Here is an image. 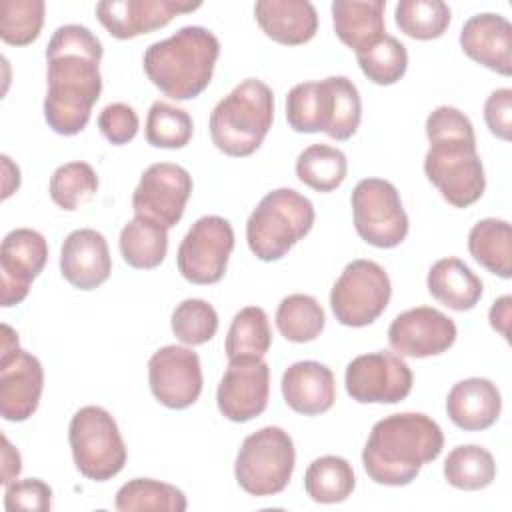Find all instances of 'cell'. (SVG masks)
<instances>
[{"mask_svg": "<svg viewBox=\"0 0 512 512\" xmlns=\"http://www.w3.org/2000/svg\"><path fill=\"white\" fill-rule=\"evenodd\" d=\"M464 54L484 68L510 76L512 74V24L494 12L470 16L460 30Z\"/></svg>", "mask_w": 512, "mask_h": 512, "instance_id": "21", "label": "cell"}, {"mask_svg": "<svg viewBox=\"0 0 512 512\" xmlns=\"http://www.w3.org/2000/svg\"><path fill=\"white\" fill-rule=\"evenodd\" d=\"M200 2L182 0H106L96 4V18L118 40H130L164 28L174 16L198 10Z\"/></svg>", "mask_w": 512, "mask_h": 512, "instance_id": "19", "label": "cell"}, {"mask_svg": "<svg viewBox=\"0 0 512 512\" xmlns=\"http://www.w3.org/2000/svg\"><path fill=\"white\" fill-rule=\"evenodd\" d=\"M194 132V122L184 108L156 100L146 116V142L154 148H184Z\"/></svg>", "mask_w": 512, "mask_h": 512, "instance_id": "37", "label": "cell"}, {"mask_svg": "<svg viewBox=\"0 0 512 512\" xmlns=\"http://www.w3.org/2000/svg\"><path fill=\"white\" fill-rule=\"evenodd\" d=\"M296 450L290 434L280 426H264L244 438L234 476L238 486L256 498L280 494L294 472Z\"/></svg>", "mask_w": 512, "mask_h": 512, "instance_id": "7", "label": "cell"}, {"mask_svg": "<svg viewBox=\"0 0 512 512\" xmlns=\"http://www.w3.org/2000/svg\"><path fill=\"white\" fill-rule=\"evenodd\" d=\"M278 332L294 344L316 340L326 324V314L320 302L310 294H290L276 308Z\"/></svg>", "mask_w": 512, "mask_h": 512, "instance_id": "34", "label": "cell"}, {"mask_svg": "<svg viewBox=\"0 0 512 512\" xmlns=\"http://www.w3.org/2000/svg\"><path fill=\"white\" fill-rule=\"evenodd\" d=\"M426 136L430 148L424 156V174L440 196L454 208L478 202L486 176L470 118L454 106H438L426 118Z\"/></svg>", "mask_w": 512, "mask_h": 512, "instance_id": "2", "label": "cell"}, {"mask_svg": "<svg viewBox=\"0 0 512 512\" xmlns=\"http://www.w3.org/2000/svg\"><path fill=\"white\" fill-rule=\"evenodd\" d=\"M46 4L42 0H2L0 38L10 46L32 44L44 26Z\"/></svg>", "mask_w": 512, "mask_h": 512, "instance_id": "40", "label": "cell"}, {"mask_svg": "<svg viewBox=\"0 0 512 512\" xmlns=\"http://www.w3.org/2000/svg\"><path fill=\"white\" fill-rule=\"evenodd\" d=\"M254 16L262 32L284 46L306 44L318 30V14L308 0H258Z\"/></svg>", "mask_w": 512, "mask_h": 512, "instance_id": "23", "label": "cell"}, {"mask_svg": "<svg viewBox=\"0 0 512 512\" xmlns=\"http://www.w3.org/2000/svg\"><path fill=\"white\" fill-rule=\"evenodd\" d=\"M452 318L430 306H416L398 314L388 328L390 348L406 358H430L446 352L456 342Z\"/></svg>", "mask_w": 512, "mask_h": 512, "instance_id": "17", "label": "cell"}, {"mask_svg": "<svg viewBox=\"0 0 512 512\" xmlns=\"http://www.w3.org/2000/svg\"><path fill=\"white\" fill-rule=\"evenodd\" d=\"M98 190V176L88 162H68L58 166L48 184L50 198L62 210H78L92 200Z\"/></svg>", "mask_w": 512, "mask_h": 512, "instance_id": "38", "label": "cell"}, {"mask_svg": "<svg viewBox=\"0 0 512 512\" xmlns=\"http://www.w3.org/2000/svg\"><path fill=\"white\" fill-rule=\"evenodd\" d=\"M510 316H512V296H502V298H498L494 304H492V308H490V314H488V318H490V326L500 334V336H504V340H508L510 338Z\"/></svg>", "mask_w": 512, "mask_h": 512, "instance_id": "46", "label": "cell"}, {"mask_svg": "<svg viewBox=\"0 0 512 512\" xmlns=\"http://www.w3.org/2000/svg\"><path fill=\"white\" fill-rule=\"evenodd\" d=\"M270 366L264 358L228 360L216 390V404L230 422H248L268 406Z\"/></svg>", "mask_w": 512, "mask_h": 512, "instance_id": "16", "label": "cell"}, {"mask_svg": "<svg viewBox=\"0 0 512 512\" xmlns=\"http://www.w3.org/2000/svg\"><path fill=\"white\" fill-rule=\"evenodd\" d=\"M272 120V88L258 78H246L210 112L208 128L212 144L226 156H250L264 142Z\"/></svg>", "mask_w": 512, "mask_h": 512, "instance_id": "5", "label": "cell"}, {"mask_svg": "<svg viewBox=\"0 0 512 512\" xmlns=\"http://www.w3.org/2000/svg\"><path fill=\"white\" fill-rule=\"evenodd\" d=\"M384 0H334L332 22L342 44L362 52L386 34Z\"/></svg>", "mask_w": 512, "mask_h": 512, "instance_id": "26", "label": "cell"}, {"mask_svg": "<svg viewBox=\"0 0 512 512\" xmlns=\"http://www.w3.org/2000/svg\"><path fill=\"white\" fill-rule=\"evenodd\" d=\"M356 60L364 76L378 86L396 84L408 68L406 46L390 34H384L370 48L356 52Z\"/></svg>", "mask_w": 512, "mask_h": 512, "instance_id": "39", "label": "cell"}, {"mask_svg": "<svg viewBox=\"0 0 512 512\" xmlns=\"http://www.w3.org/2000/svg\"><path fill=\"white\" fill-rule=\"evenodd\" d=\"M118 246L128 266L136 270H152L166 258L168 230L150 218L134 216L122 228Z\"/></svg>", "mask_w": 512, "mask_h": 512, "instance_id": "29", "label": "cell"}, {"mask_svg": "<svg viewBox=\"0 0 512 512\" xmlns=\"http://www.w3.org/2000/svg\"><path fill=\"white\" fill-rule=\"evenodd\" d=\"M170 326L182 344L200 346L216 336L218 314L210 302L202 298H186L174 308Z\"/></svg>", "mask_w": 512, "mask_h": 512, "instance_id": "41", "label": "cell"}, {"mask_svg": "<svg viewBox=\"0 0 512 512\" xmlns=\"http://www.w3.org/2000/svg\"><path fill=\"white\" fill-rule=\"evenodd\" d=\"M502 410V396L488 378H466L456 382L446 398L448 418L466 432L490 428Z\"/></svg>", "mask_w": 512, "mask_h": 512, "instance_id": "24", "label": "cell"}, {"mask_svg": "<svg viewBox=\"0 0 512 512\" xmlns=\"http://www.w3.org/2000/svg\"><path fill=\"white\" fill-rule=\"evenodd\" d=\"M68 442L78 472L106 482L122 472L126 444L114 416L102 406H82L70 420Z\"/></svg>", "mask_w": 512, "mask_h": 512, "instance_id": "8", "label": "cell"}, {"mask_svg": "<svg viewBox=\"0 0 512 512\" xmlns=\"http://www.w3.org/2000/svg\"><path fill=\"white\" fill-rule=\"evenodd\" d=\"M114 506L120 512H184L188 502L184 492L172 484L154 478H134L118 488Z\"/></svg>", "mask_w": 512, "mask_h": 512, "instance_id": "32", "label": "cell"}, {"mask_svg": "<svg viewBox=\"0 0 512 512\" xmlns=\"http://www.w3.org/2000/svg\"><path fill=\"white\" fill-rule=\"evenodd\" d=\"M282 396L288 408L304 416L328 412L336 400V380L326 364L300 360L290 364L282 374Z\"/></svg>", "mask_w": 512, "mask_h": 512, "instance_id": "22", "label": "cell"}, {"mask_svg": "<svg viewBox=\"0 0 512 512\" xmlns=\"http://www.w3.org/2000/svg\"><path fill=\"white\" fill-rule=\"evenodd\" d=\"M450 6L442 0H400L394 20L400 32L414 40L440 38L450 26Z\"/></svg>", "mask_w": 512, "mask_h": 512, "instance_id": "36", "label": "cell"}, {"mask_svg": "<svg viewBox=\"0 0 512 512\" xmlns=\"http://www.w3.org/2000/svg\"><path fill=\"white\" fill-rule=\"evenodd\" d=\"M444 478L458 490H482L496 478L492 454L478 444H462L448 452L444 460Z\"/></svg>", "mask_w": 512, "mask_h": 512, "instance_id": "35", "label": "cell"}, {"mask_svg": "<svg viewBox=\"0 0 512 512\" xmlns=\"http://www.w3.org/2000/svg\"><path fill=\"white\" fill-rule=\"evenodd\" d=\"M392 296L386 270L374 260L346 264L330 290V308L336 320L350 328H364L380 318Z\"/></svg>", "mask_w": 512, "mask_h": 512, "instance_id": "9", "label": "cell"}, {"mask_svg": "<svg viewBox=\"0 0 512 512\" xmlns=\"http://www.w3.org/2000/svg\"><path fill=\"white\" fill-rule=\"evenodd\" d=\"M444 434L436 420L422 412H398L378 420L362 450L368 478L382 486H406L424 464L436 460Z\"/></svg>", "mask_w": 512, "mask_h": 512, "instance_id": "3", "label": "cell"}, {"mask_svg": "<svg viewBox=\"0 0 512 512\" xmlns=\"http://www.w3.org/2000/svg\"><path fill=\"white\" fill-rule=\"evenodd\" d=\"M412 370L402 356L378 350L356 356L344 374V386L360 404H396L412 390Z\"/></svg>", "mask_w": 512, "mask_h": 512, "instance_id": "13", "label": "cell"}, {"mask_svg": "<svg viewBox=\"0 0 512 512\" xmlns=\"http://www.w3.org/2000/svg\"><path fill=\"white\" fill-rule=\"evenodd\" d=\"M320 132L334 140H348L362 120V100L356 84L346 76H328L318 82Z\"/></svg>", "mask_w": 512, "mask_h": 512, "instance_id": "25", "label": "cell"}, {"mask_svg": "<svg viewBox=\"0 0 512 512\" xmlns=\"http://www.w3.org/2000/svg\"><path fill=\"white\" fill-rule=\"evenodd\" d=\"M218 56L220 42L208 28L182 26L170 38L150 44L142 64L164 96L192 100L208 88Z\"/></svg>", "mask_w": 512, "mask_h": 512, "instance_id": "4", "label": "cell"}, {"mask_svg": "<svg viewBox=\"0 0 512 512\" xmlns=\"http://www.w3.org/2000/svg\"><path fill=\"white\" fill-rule=\"evenodd\" d=\"M148 382L154 398L162 406L170 410L192 406L202 392L198 354L186 346H162L148 360Z\"/></svg>", "mask_w": 512, "mask_h": 512, "instance_id": "15", "label": "cell"}, {"mask_svg": "<svg viewBox=\"0 0 512 512\" xmlns=\"http://www.w3.org/2000/svg\"><path fill=\"white\" fill-rule=\"evenodd\" d=\"M484 120L488 130L496 138L506 142L512 138V90L510 88H498L486 98Z\"/></svg>", "mask_w": 512, "mask_h": 512, "instance_id": "45", "label": "cell"}, {"mask_svg": "<svg viewBox=\"0 0 512 512\" xmlns=\"http://www.w3.org/2000/svg\"><path fill=\"white\" fill-rule=\"evenodd\" d=\"M102 42L80 24L54 30L48 48V90L44 98L46 124L62 136L82 132L102 92Z\"/></svg>", "mask_w": 512, "mask_h": 512, "instance_id": "1", "label": "cell"}, {"mask_svg": "<svg viewBox=\"0 0 512 512\" xmlns=\"http://www.w3.org/2000/svg\"><path fill=\"white\" fill-rule=\"evenodd\" d=\"M348 174L346 154L328 144H312L296 158V176L302 184L316 192L336 190Z\"/></svg>", "mask_w": 512, "mask_h": 512, "instance_id": "33", "label": "cell"}, {"mask_svg": "<svg viewBox=\"0 0 512 512\" xmlns=\"http://www.w3.org/2000/svg\"><path fill=\"white\" fill-rule=\"evenodd\" d=\"M22 470V458L20 452L10 444L6 434H2V484H10L18 478Z\"/></svg>", "mask_w": 512, "mask_h": 512, "instance_id": "47", "label": "cell"}, {"mask_svg": "<svg viewBox=\"0 0 512 512\" xmlns=\"http://www.w3.org/2000/svg\"><path fill=\"white\" fill-rule=\"evenodd\" d=\"M270 346L272 330L266 312L260 306H246L236 312L224 342L226 358H264Z\"/></svg>", "mask_w": 512, "mask_h": 512, "instance_id": "31", "label": "cell"}, {"mask_svg": "<svg viewBox=\"0 0 512 512\" xmlns=\"http://www.w3.org/2000/svg\"><path fill=\"white\" fill-rule=\"evenodd\" d=\"M234 250L232 224L222 216L198 218L178 246L176 264L192 284H216L224 278L228 258Z\"/></svg>", "mask_w": 512, "mask_h": 512, "instance_id": "12", "label": "cell"}, {"mask_svg": "<svg viewBox=\"0 0 512 512\" xmlns=\"http://www.w3.org/2000/svg\"><path fill=\"white\" fill-rule=\"evenodd\" d=\"M470 256L488 272L512 276V228L508 220L484 218L476 222L468 234Z\"/></svg>", "mask_w": 512, "mask_h": 512, "instance_id": "28", "label": "cell"}, {"mask_svg": "<svg viewBox=\"0 0 512 512\" xmlns=\"http://www.w3.org/2000/svg\"><path fill=\"white\" fill-rule=\"evenodd\" d=\"M4 506L8 512L36 510L48 512L52 508V488L40 478L12 480L4 490Z\"/></svg>", "mask_w": 512, "mask_h": 512, "instance_id": "43", "label": "cell"}, {"mask_svg": "<svg viewBox=\"0 0 512 512\" xmlns=\"http://www.w3.org/2000/svg\"><path fill=\"white\" fill-rule=\"evenodd\" d=\"M48 262V242L32 228H16L8 232L0 248L2 272V306L20 304L32 286V280L44 270Z\"/></svg>", "mask_w": 512, "mask_h": 512, "instance_id": "18", "label": "cell"}, {"mask_svg": "<svg viewBox=\"0 0 512 512\" xmlns=\"http://www.w3.org/2000/svg\"><path fill=\"white\" fill-rule=\"evenodd\" d=\"M192 176L186 168L172 162L150 164L132 194V208L136 216L150 218L164 226L174 228L190 200Z\"/></svg>", "mask_w": 512, "mask_h": 512, "instance_id": "14", "label": "cell"}, {"mask_svg": "<svg viewBox=\"0 0 512 512\" xmlns=\"http://www.w3.org/2000/svg\"><path fill=\"white\" fill-rule=\"evenodd\" d=\"M358 236L376 248H396L408 236V216L396 186L382 178L360 180L350 196Z\"/></svg>", "mask_w": 512, "mask_h": 512, "instance_id": "10", "label": "cell"}, {"mask_svg": "<svg viewBox=\"0 0 512 512\" xmlns=\"http://www.w3.org/2000/svg\"><path fill=\"white\" fill-rule=\"evenodd\" d=\"M0 160H2V174H4V192H2V198L6 200V198H8L14 190H18V186H20V170H18L16 164H12V160H10L6 154H2Z\"/></svg>", "mask_w": 512, "mask_h": 512, "instance_id": "48", "label": "cell"}, {"mask_svg": "<svg viewBox=\"0 0 512 512\" xmlns=\"http://www.w3.org/2000/svg\"><path fill=\"white\" fill-rule=\"evenodd\" d=\"M286 120L294 132H300V134L320 132L318 84L316 82H300L288 92Z\"/></svg>", "mask_w": 512, "mask_h": 512, "instance_id": "42", "label": "cell"}, {"mask_svg": "<svg viewBox=\"0 0 512 512\" xmlns=\"http://www.w3.org/2000/svg\"><path fill=\"white\" fill-rule=\"evenodd\" d=\"M60 272L78 290H94L104 284L112 272L106 238L92 228L70 232L60 248Z\"/></svg>", "mask_w": 512, "mask_h": 512, "instance_id": "20", "label": "cell"}, {"mask_svg": "<svg viewBox=\"0 0 512 512\" xmlns=\"http://www.w3.org/2000/svg\"><path fill=\"white\" fill-rule=\"evenodd\" d=\"M354 486L356 476L352 464L334 454L316 458L304 474V490L318 504L344 502L354 492Z\"/></svg>", "mask_w": 512, "mask_h": 512, "instance_id": "30", "label": "cell"}, {"mask_svg": "<svg viewBox=\"0 0 512 512\" xmlns=\"http://www.w3.org/2000/svg\"><path fill=\"white\" fill-rule=\"evenodd\" d=\"M44 368L40 360L18 346V334L2 324L0 352V414L8 422L28 420L42 396Z\"/></svg>", "mask_w": 512, "mask_h": 512, "instance_id": "11", "label": "cell"}, {"mask_svg": "<svg viewBox=\"0 0 512 512\" xmlns=\"http://www.w3.org/2000/svg\"><path fill=\"white\" fill-rule=\"evenodd\" d=\"M314 216V206L304 194L292 188L268 192L246 222L250 252L262 262L280 260L312 230Z\"/></svg>", "mask_w": 512, "mask_h": 512, "instance_id": "6", "label": "cell"}, {"mask_svg": "<svg viewBox=\"0 0 512 512\" xmlns=\"http://www.w3.org/2000/svg\"><path fill=\"white\" fill-rule=\"evenodd\" d=\"M98 128L110 144L122 146L134 140L140 128V120L132 106L124 102H112L98 114Z\"/></svg>", "mask_w": 512, "mask_h": 512, "instance_id": "44", "label": "cell"}, {"mask_svg": "<svg viewBox=\"0 0 512 512\" xmlns=\"http://www.w3.org/2000/svg\"><path fill=\"white\" fill-rule=\"evenodd\" d=\"M428 292L434 300L454 312L472 310L482 298V280L460 260L440 258L432 264L426 278Z\"/></svg>", "mask_w": 512, "mask_h": 512, "instance_id": "27", "label": "cell"}]
</instances>
